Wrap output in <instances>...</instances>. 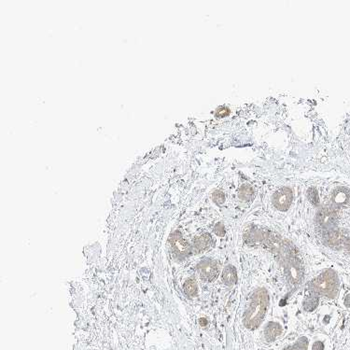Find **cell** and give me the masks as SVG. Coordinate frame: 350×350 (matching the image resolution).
<instances>
[{"label": "cell", "mask_w": 350, "mask_h": 350, "mask_svg": "<svg viewBox=\"0 0 350 350\" xmlns=\"http://www.w3.org/2000/svg\"><path fill=\"white\" fill-rule=\"evenodd\" d=\"M269 306V294L265 289L260 288L252 293L248 310L244 316L243 322L246 328L255 330L264 320Z\"/></svg>", "instance_id": "1"}, {"label": "cell", "mask_w": 350, "mask_h": 350, "mask_svg": "<svg viewBox=\"0 0 350 350\" xmlns=\"http://www.w3.org/2000/svg\"><path fill=\"white\" fill-rule=\"evenodd\" d=\"M309 289L314 295L334 298L338 291L337 275L333 270H327L311 281Z\"/></svg>", "instance_id": "2"}, {"label": "cell", "mask_w": 350, "mask_h": 350, "mask_svg": "<svg viewBox=\"0 0 350 350\" xmlns=\"http://www.w3.org/2000/svg\"><path fill=\"white\" fill-rule=\"evenodd\" d=\"M293 194L290 188H282L278 190L273 197V204L275 208L280 211H285L291 206Z\"/></svg>", "instance_id": "3"}, {"label": "cell", "mask_w": 350, "mask_h": 350, "mask_svg": "<svg viewBox=\"0 0 350 350\" xmlns=\"http://www.w3.org/2000/svg\"><path fill=\"white\" fill-rule=\"evenodd\" d=\"M198 272L202 279L212 281L219 275V266L214 261L206 260L198 265Z\"/></svg>", "instance_id": "4"}, {"label": "cell", "mask_w": 350, "mask_h": 350, "mask_svg": "<svg viewBox=\"0 0 350 350\" xmlns=\"http://www.w3.org/2000/svg\"><path fill=\"white\" fill-rule=\"evenodd\" d=\"M171 246L173 250L179 256H186L191 252V248L179 232H175L171 237Z\"/></svg>", "instance_id": "5"}, {"label": "cell", "mask_w": 350, "mask_h": 350, "mask_svg": "<svg viewBox=\"0 0 350 350\" xmlns=\"http://www.w3.org/2000/svg\"><path fill=\"white\" fill-rule=\"evenodd\" d=\"M282 334V327L277 322H270L264 329V337L268 342L275 341Z\"/></svg>", "instance_id": "6"}, {"label": "cell", "mask_w": 350, "mask_h": 350, "mask_svg": "<svg viewBox=\"0 0 350 350\" xmlns=\"http://www.w3.org/2000/svg\"><path fill=\"white\" fill-rule=\"evenodd\" d=\"M222 280L227 286L235 285L237 282V272L232 265L226 266L222 273Z\"/></svg>", "instance_id": "7"}, {"label": "cell", "mask_w": 350, "mask_h": 350, "mask_svg": "<svg viewBox=\"0 0 350 350\" xmlns=\"http://www.w3.org/2000/svg\"><path fill=\"white\" fill-rule=\"evenodd\" d=\"M211 242H212L211 237L209 235L205 234V235H202L195 239L194 246L198 250H205L206 248H209L211 246Z\"/></svg>", "instance_id": "8"}, {"label": "cell", "mask_w": 350, "mask_h": 350, "mask_svg": "<svg viewBox=\"0 0 350 350\" xmlns=\"http://www.w3.org/2000/svg\"><path fill=\"white\" fill-rule=\"evenodd\" d=\"M184 291L189 296H195L197 293L196 282L193 279H189L184 284Z\"/></svg>", "instance_id": "9"}, {"label": "cell", "mask_w": 350, "mask_h": 350, "mask_svg": "<svg viewBox=\"0 0 350 350\" xmlns=\"http://www.w3.org/2000/svg\"><path fill=\"white\" fill-rule=\"evenodd\" d=\"M308 347V340L307 337H301L297 340L294 345H290L283 350H307Z\"/></svg>", "instance_id": "10"}, {"label": "cell", "mask_w": 350, "mask_h": 350, "mask_svg": "<svg viewBox=\"0 0 350 350\" xmlns=\"http://www.w3.org/2000/svg\"><path fill=\"white\" fill-rule=\"evenodd\" d=\"M318 305V298L317 295L312 294V296L307 298V300L304 302V307L307 311H313L316 309Z\"/></svg>", "instance_id": "11"}, {"label": "cell", "mask_w": 350, "mask_h": 350, "mask_svg": "<svg viewBox=\"0 0 350 350\" xmlns=\"http://www.w3.org/2000/svg\"><path fill=\"white\" fill-rule=\"evenodd\" d=\"M253 196V190L249 186H243L239 191V197L244 201H249Z\"/></svg>", "instance_id": "12"}, {"label": "cell", "mask_w": 350, "mask_h": 350, "mask_svg": "<svg viewBox=\"0 0 350 350\" xmlns=\"http://www.w3.org/2000/svg\"><path fill=\"white\" fill-rule=\"evenodd\" d=\"M213 200L215 201L217 204H223L225 201V196L224 194H222L221 192H216L215 194H213Z\"/></svg>", "instance_id": "13"}, {"label": "cell", "mask_w": 350, "mask_h": 350, "mask_svg": "<svg viewBox=\"0 0 350 350\" xmlns=\"http://www.w3.org/2000/svg\"><path fill=\"white\" fill-rule=\"evenodd\" d=\"M308 194H309V195H308V196H309V199L311 200L314 204H317L318 202V194H317V192H316V190L310 189L309 192H308Z\"/></svg>", "instance_id": "14"}, {"label": "cell", "mask_w": 350, "mask_h": 350, "mask_svg": "<svg viewBox=\"0 0 350 350\" xmlns=\"http://www.w3.org/2000/svg\"><path fill=\"white\" fill-rule=\"evenodd\" d=\"M214 231H215L216 234H217L218 236H221V237L225 235V229H224L223 225H221V224H217L215 229H214Z\"/></svg>", "instance_id": "15"}, {"label": "cell", "mask_w": 350, "mask_h": 350, "mask_svg": "<svg viewBox=\"0 0 350 350\" xmlns=\"http://www.w3.org/2000/svg\"><path fill=\"white\" fill-rule=\"evenodd\" d=\"M324 345L321 342H316L313 345V350H323Z\"/></svg>", "instance_id": "16"}]
</instances>
